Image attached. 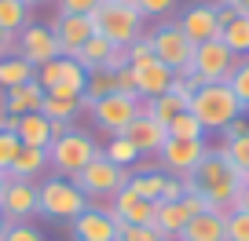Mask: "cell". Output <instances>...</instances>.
Masks as SVG:
<instances>
[{"mask_svg": "<svg viewBox=\"0 0 249 241\" xmlns=\"http://www.w3.org/2000/svg\"><path fill=\"white\" fill-rule=\"evenodd\" d=\"M18 150H22V139H18L15 132H0V172L8 176V168L15 164Z\"/></svg>", "mask_w": 249, "mask_h": 241, "instance_id": "e575fe53", "label": "cell"}, {"mask_svg": "<svg viewBox=\"0 0 249 241\" xmlns=\"http://www.w3.org/2000/svg\"><path fill=\"white\" fill-rule=\"evenodd\" d=\"M88 209V197L81 187L66 176H44L37 183V212L55 223H73L81 212Z\"/></svg>", "mask_w": 249, "mask_h": 241, "instance_id": "3957f363", "label": "cell"}, {"mask_svg": "<svg viewBox=\"0 0 249 241\" xmlns=\"http://www.w3.org/2000/svg\"><path fill=\"white\" fill-rule=\"evenodd\" d=\"M0 241H44V234H40L33 223H11Z\"/></svg>", "mask_w": 249, "mask_h": 241, "instance_id": "f35d334b", "label": "cell"}, {"mask_svg": "<svg viewBox=\"0 0 249 241\" xmlns=\"http://www.w3.org/2000/svg\"><path fill=\"white\" fill-rule=\"evenodd\" d=\"M103 0H55V15H95Z\"/></svg>", "mask_w": 249, "mask_h": 241, "instance_id": "d590c367", "label": "cell"}, {"mask_svg": "<svg viewBox=\"0 0 249 241\" xmlns=\"http://www.w3.org/2000/svg\"><path fill=\"white\" fill-rule=\"evenodd\" d=\"M150 44H154V59L165 63L172 73H191V55H195V44L183 37V30L176 26V18H158L147 30Z\"/></svg>", "mask_w": 249, "mask_h": 241, "instance_id": "8992f818", "label": "cell"}, {"mask_svg": "<svg viewBox=\"0 0 249 241\" xmlns=\"http://www.w3.org/2000/svg\"><path fill=\"white\" fill-rule=\"evenodd\" d=\"M103 157H107L110 164H117V168H128V172H136V164L143 161L140 150L132 146V139H128V135H110L107 146H103Z\"/></svg>", "mask_w": 249, "mask_h": 241, "instance_id": "4316f807", "label": "cell"}, {"mask_svg": "<svg viewBox=\"0 0 249 241\" xmlns=\"http://www.w3.org/2000/svg\"><path fill=\"white\" fill-rule=\"evenodd\" d=\"M191 216H195V212L187 209L183 197H179V201H158V205H154V223H150V226H154L161 238L176 241V238H179V230L191 223Z\"/></svg>", "mask_w": 249, "mask_h": 241, "instance_id": "d6986e66", "label": "cell"}, {"mask_svg": "<svg viewBox=\"0 0 249 241\" xmlns=\"http://www.w3.org/2000/svg\"><path fill=\"white\" fill-rule=\"evenodd\" d=\"M4 230H8V219H4V216H0V238H4Z\"/></svg>", "mask_w": 249, "mask_h": 241, "instance_id": "c3c4849f", "label": "cell"}, {"mask_svg": "<svg viewBox=\"0 0 249 241\" xmlns=\"http://www.w3.org/2000/svg\"><path fill=\"white\" fill-rule=\"evenodd\" d=\"M8 55H15V33L0 30V59H8Z\"/></svg>", "mask_w": 249, "mask_h": 241, "instance_id": "7bdbcfd3", "label": "cell"}, {"mask_svg": "<svg viewBox=\"0 0 249 241\" xmlns=\"http://www.w3.org/2000/svg\"><path fill=\"white\" fill-rule=\"evenodd\" d=\"M220 154H224L227 161L249 179V132L246 135H234V139H224V143H220Z\"/></svg>", "mask_w": 249, "mask_h": 241, "instance_id": "4dcf8cb0", "label": "cell"}, {"mask_svg": "<svg viewBox=\"0 0 249 241\" xmlns=\"http://www.w3.org/2000/svg\"><path fill=\"white\" fill-rule=\"evenodd\" d=\"M40 113H44L48 121H66V125H73V121L85 113V99H59V95H48L44 92Z\"/></svg>", "mask_w": 249, "mask_h": 241, "instance_id": "83f0119b", "label": "cell"}, {"mask_svg": "<svg viewBox=\"0 0 249 241\" xmlns=\"http://www.w3.org/2000/svg\"><path fill=\"white\" fill-rule=\"evenodd\" d=\"M140 110H143V113H150L154 121H161V125L169 128L172 117L187 110V99H183V95H176V92H165V95H158V99H140Z\"/></svg>", "mask_w": 249, "mask_h": 241, "instance_id": "484cf974", "label": "cell"}, {"mask_svg": "<svg viewBox=\"0 0 249 241\" xmlns=\"http://www.w3.org/2000/svg\"><path fill=\"white\" fill-rule=\"evenodd\" d=\"M124 135L132 139V146L140 150V157H158L161 146L169 143V128H165L161 121H154L150 113H143V110H140V117H136L132 125L124 128Z\"/></svg>", "mask_w": 249, "mask_h": 241, "instance_id": "2e32d148", "label": "cell"}, {"mask_svg": "<svg viewBox=\"0 0 249 241\" xmlns=\"http://www.w3.org/2000/svg\"><path fill=\"white\" fill-rule=\"evenodd\" d=\"M26 8H40V4H55V0H22Z\"/></svg>", "mask_w": 249, "mask_h": 241, "instance_id": "bcb514c9", "label": "cell"}, {"mask_svg": "<svg viewBox=\"0 0 249 241\" xmlns=\"http://www.w3.org/2000/svg\"><path fill=\"white\" fill-rule=\"evenodd\" d=\"M37 84L44 88L48 95H59V99H85V84H88V73L81 70L77 59H52V63L37 66Z\"/></svg>", "mask_w": 249, "mask_h": 241, "instance_id": "ba28073f", "label": "cell"}, {"mask_svg": "<svg viewBox=\"0 0 249 241\" xmlns=\"http://www.w3.org/2000/svg\"><path fill=\"white\" fill-rule=\"evenodd\" d=\"M169 139H205V128L198 125V117L191 110H183L169 121Z\"/></svg>", "mask_w": 249, "mask_h": 241, "instance_id": "1f68e13d", "label": "cell"}, {"mask_svg": "<svg viewBox=\"0 0 249 241\" xmlns=\"http://www.w3.org/2000/svg\"><path fill=\"white\" fill-rule=\"evenodd\" d=\"M176 26L183 30V37L191 40V44H205V40L220 37V11L209 0H195V4H187L176 15Z\"/></svg>", "mask_w": 249, "mask_h": 241, "instance_id": "4fadbf2b", "label": "cell"}, {"mask_svg": "<svg viewBox=\"0 0 249 241\" xmlns=\"http://www.w3.org/2000/svg\"><path fill=\"white\" fill-rule=\"evenodd\" d=\"M246 132H249V113H242L238 121H231L220 135H224V139H234V135H246Z\"/></svg>", "mask_w": 249, "mask_h": 241, "instance_id": "b9f144b4", "label": "cell"}, {"mask_svg": "<svg viewBox=\"0 0 249 241\" xmlns=\"http://www.w3.org/2000/svg\"><path fill=\"white\" fill-rule=\"evenodd\" d=\"M15 135L22 139V146H33V150H48L52 146V121L44 113H22L15 121Z\"/></svg>", "mask_w": 249, "mask_h": 241, "instance_id": "d4e9b609", "label": "cell"}, {"mask_svg": "<svg viewBox=\"0 0 249 241\" xmlns=\"http://www.w3.org/2000/svg\"><path fill=\"white\" fill-rule=\"evenodd\" d=\"M128 176H132L128 168H117V164H110L107 157L99 154L92 164H85V168L73 176V183L81 187V194H85L88 201H110L117 190H124Z\"/></svg>", "mask_w": 249, "mask_h": 241, "instance_id": "9c48e42d", "label": "cell"}, {"mask_svg": "<svg viewBox=\"0 0 249 241\" xmlns=\"http://www.w3.org/2000/svg\"><path fill=\"white\" fill-rule=\"evenodd\" d=\"M238 66V55L224 44V40H205V44H195V55H191V77L198 84H227V77Z\"/></svg>", "mask_w": 249, "mask_h": 241, "instance_id": "52a82bcc", "label": "cell"}, {"mask_svg": "<svg viewBox=\"0 0 249 241\" xmlns=\"http://www.w3.org/2000/svg\"><path fill=\"white\" fill-rule=\"evenodd\" d=\"M227 88L234 92V99H238V102H242V110L249 113V55H246V59H238L234 73L227 77Z\"/></svg>", "mask_w": 249, "mask_h": 241, "instance_id": "d6a6232c", "label": "cell"}, {"mask_svg": "<svg viewBox=\"0 0 249 241\" xmlns=\"http://www.w3.org/2000/svg\"><path fill=\"white\" fill-rule=\"evenodd\" d=\"M48 26H52L55 40H59V51L66 55V59H73V55H77L81 48H85L88 40L95 37L92 15H55Z\"/></svg>", "mask_w": 249, "mask_h": 241, "instance_id": "9a60e30c", "label": "cell"}, {"mask_svg": "<svg viewBox=\"0 0 249 241\" xmlns=\"http://www.w3.org/2000/svg\"><path fill=\"white\" fill-rule=\"evenodd\" d=\"M179 0H136V8L143 11V18H172Z\"/></svg>", "mask_w": 249, "mask_h": 241, "instance_id": "8d00e7d4", "label": "cell"}, {"mask_svg": "<svg viewBox=\"0 0 249 241\" xmlns=\"http://www.w3.org/2000/svg\"><path fill=\"white\" fill-rule=\"evenodd\" d=\"M85 113L92 117V125L107 135H124V128L140 117V99L136 95H107V99H95V102H85Z\"/></svg>", "mask_w": 249, "mask_h": 241, "instance_id": "30bf717a", "label": "cell"}, {"mask_svg": "<svg viewBox=\"0 0 249 241\" xmlns=\"http://www.w3.org/2000/svg\"><path fill=\"white\" fill-rule=\"evenodd\" d=\"M99 154H103V146L95 143L92 132H85V128H70L66 135L52 139V146H48V164H52V176L73 179L85 164H92Z\"/></svg>", "mask_w": 249, "mask_h": 241, "instance_id": "5b68a950", "label": "cell"}, {"mask_svg": "<svg viewBox=\"0 0 249 241\" xmlns=\"http://www.w3.org/2000/svg\"><path fill=\"white\" fill-rule=\"evenodd\" d=\"M52 172L48 164V150H33V146H22L15 157V164L8 168V179H22V183H40V179Z\"/></svg>", "mask_w": 249, "mask_h": 241, "instance_id": "603a6c76", "label": "cell"}, {"mask_svg": "<svg viewBox=\"0 0 249 241\" xmlns=\"http://www.w3.org/2000/svg\"><path fill=\"white\" fill-rule=\"evenodd\" d=\"M216 11H220V40H224L238 59H246L249 55V18L234 15L227 4H216Z\"/></svg>", "mask_w": 249, "mask_h": 241, "instance_id": "ffe728a7", "label": "cell"}, {"mask_svg": "<svg viewBox=\"0 0 249 241\" xmlns=\"http://www.w3.org/2000/svg\"><path fill=\"white\" fill-rule=\"evenodd\" d=\"M234 209H246V212H249V183H242L238 197H234Z\"/></svg>", "mask_w": 249, "mask_h": 241, "instance_id": "f6af8a7d", "label": "cell"}, {"mask_svg": "<svg viewBox=\"0 0 249 241\" xmlns=\"http://www.w3.org/2000/svg\"><path fill=\"white\" fill-rule=\"evenodd\" d=\"M117 4H136V0H117Z\"/></svg>", "mask_w": 249, "mask_h": 241, "instance_id": "681fc988", "label": "cell"}, {"mask_svg": "<svg viewBox=\"0 0 249 241\" xmlns=\"http://www.w3.org/2000/svg\"><path fill=\"white\" fill-rule=\"evenodd\" d=\"M15 55H22L26 63L37 70V66L59 59L62 51H59V40H55L52 26H48V22H30V26L15 37Z\"/></svg>", "mask_w": 249, "mask_h": 241, "instance_id": "7c38bea8", "label": "cell"}, {"mask_svg": "<svg viewBox=\"0 0 249 241\" xmlns=\"http://www.w3.org/2000/svg\"><path fill=\"white\" fill-rule=\"evenodd\" d=\"M154 241H169V238H154Z\"/></svg>", "mask_w": 249, "mask_h": 241, "instance_id": "f907efd6", "label": "cell"}, {"mask_svg": "<svg viewBox=\"0 0 249 241\" xmlns=\"http://www.w3.org/2000/svg\"><path fill=\"white\" fill-rule=\"evenodd\" d=\"M205 154H209V143L205 139H169L161 146V154H158V168H161L165 176L187 179L202 164Z\"/></svg>", "mask_w": 249, "mask_h": 241, "instance_id": "8fae6325", "label": "cell"}, {"mask_svg": "<svg viewBox=\"0 0 249 241\" xmlns=\"http://www.w3.org/2000/svg\"><path fill=\"white\" fill-rule=\"evenodd\" d=\"M70 238L73 241H117V223L110 219V212H99L88 205L70 223Z\"/></svg>", "mask_w": 249, "mask_h": 241, "instance_id": "e0dca14e", "label": "cell"}, {"mask_svg": "<svg viewBox=\"0 0 249 241\" xmlns=\"http://www.w3.org/2000/svg\"><path fill=\"white\" fill-rule=\"evenodd\" d=\"M95 33L107 37L114 48H128L147 33V18L136 4H117V0H103L99 11L92 15Z\"/></svg>", "mask_w": 249, "mask_h": 241, "instance_id": "277c9868", "label": "cell"}, {"mask_svg": "<svg viewBox=\"0 0 249 241\" xmlns=\"http://www.w3.org/2000/svg\"><path fill=\"white\" fill-rule=\"evenodd\" d=\"M40 102H44V88L37 84V77L26 80L18 88H8V92L0 95V110H8L11 117H22V113H37Z\"/></svg>", "mask_w": 249, "mask_h": 241, "instance_id": "7402d4cb", "label": "cell"}, {"mask_svg": "<svg viewBox=\"0 0 249 241\" xmlns=\"http://www.w3.org/2000/svg\"><path fill=\"white\" fill-rule=\"evenodd\" d=\"M132 73H136V95H140V99H158V95H165L172 88V77H176V73L165 63H158V59H150V63H143V66H132Z\"/></svg>", "mask_w": 249, "mask_h": 241, "instance_id": "ac0fdd59", "label": "cell"}, {"mask_svg": "<svg viewBox=\"0 0 249 241\" xmlns=\"http://www.w3.org/2000/svg\"><path fill=\"white\" fill-rule=\"evenodd\" d=\"M154 238H161L154 226H132V223L117 226V241H154Z\"/></svg>", "mask_w": 249, "mask_h": 241, "instance_id": "ab89813d", "label": "cell"}, {"mask_svg": "<svg viewBox=\"0 0 249 241\" xmlns=\"http://www.w3.org/2000/svg\"><path fill=\"white\" fill-rule=\"evenodd\" d=\"M224 241H249V212L231 209L224 219Z\"/></svg>", "mask_w": 249, "mask_h": 241, "instance_id": "836d02e7", "label": "cell"}, {"mask_svg": "<svg viewBox=\"0 0 249 241\" xmlns=\"http://www.w3.org/2000/svg\"><path fill=\"white\" fill-rule=\"evenodd\" d=\"M114 92L136 95V73H132V66H121V70H114ZM136 99H140V95H136Z\"/></svg>", "mask_w": 249, "mask_h": 241, "instance_id": "60d3db41", "label": "cell"}, {"mask_svg": "<svg viewBox=\"0 0 249 241\" xmlns=\"http://www.w3.org/2000/svg\"><path fill=\"white\" fill-rule=\"evenodd\" d=\"M30 8H26L22 0H0V30H8V33H22L26 26H30Z\"/></svg>", "mask_w": 249, "mask_h": 241, "instance_id": "f546056e", "label": "cell"}, {"mask_svg": "<svg viewBox=\"0 0 249 241\" xmlns=\"http://www.w3.org/2000/svg\"><path fill=\"white\" fill-rule=\"evenodd\" d=\"M4 187H8V176H4V172H0V194H4Z\"/></svg>", "mask_w": 249, "mask_h": 241, "instance_id": "7dc6e473", "label": "cell"}, {"mask_svg": "<svg viewBox=\"0 0 249 241\" xmlns=\"http://www.w3.org/2000/svg\"><path fill=\"white\" fill-rule=\"evenodd\" d=\"M165 183H169V176H165L161 168H158V164H143L140 172H132V176H128V183H124V187L132 190V194H140L143 201H161L165 197Z\"/></svg>", "mask_w": 249, "mask_h": 241, "instance_id": "cb8c5ba5", "label": "cell"}, {"mask_svg": "<svg viewBox=\"0 0 249 241\" xmlns=\"http://www.w3.org/2000/svg\"><path fill=\"white\" fill-rule=\"evenodd\" d=\"M187 110L198 117V125L205 128V135L209 132H224L231 121H238L246 110H242V102L234 99V92L227 84H202L195 95H191V102H187Z\"/></svg>", "mask_w": 249, "mask_h": 241, "instance_id": "7a4b0ae2", "label": "cell"}, {"mask_svg": "<svg viewBox=\"0 0 249 241\" xmlns=\"http://www.w3.org/2000/svg\"><path fill=\"white\" fill-rule=\"evenodd\" d=\"M220 4H227L234 15H246V18H249V0H220Z\"/></svg>", "mask_w": 249, "mask_h": 241, "instance_id": "ee69618b", "label": "cell"}, {"mask_svg": "<svg viewBox=\"0 0 249 241\" xmlns=\"http://www.w3.org/2000/svg\"><path fill=\"white\" fill-rule=\"evenodd\" d=\"M224 219H227V212L205 209L198 216H191V223L179 230L176 241H224Z\"/></svg>", "mask_w": 249, "mask_h": 241, "instance_id": "44dd1931", "label": "cell"}, {"mask_svg": "<svg viewBox=\"0 0 249 241\" xmlns=\"http://www.w3.org/2000/svg\"><path fill=\"white\" fill-rule=\"evenodd\" d=\"M0 216L11 223H30L37 212V183H22V179H8V187L0 194Z\"/></svg>", "mask_w": 249, "mask_h": 241, "instance_id": "5bb4252c", "label": "cell"}, {"mask_svg": "<svg viewBox=\"0 0 249 241\" xmlns=\"http://www.w3.org/2000/svg\"><path fill=\"white\" fill-rule=\"evenodd\" d=\"M242 183H249V179L242 176V172L234 168L224 154H220V146H216V150L209 146V154L202 157V164H198V168L183 179V190L205 197V205H209V209L231 212V209H234V197H238V190H242Z\"/></svg>", "mask_w": 249, "mask_h": 241, "instance_id": "6da1fadb", "label": "cell"}, {"mask_svg": "<svg viewBox=\"0 0 249 241\" xmlns=\"http://www.w3.org/2000/svg\"><path fill=\"white\" fill-rule=\"evenodd\" d=\"M124 55H128V66H143V63H150V59H154V44H150V37L143 33L136 44L124 48Z\"/></svg>", "mask_w": 249, "mask_h": 241, "instance_id": "74e56055", "label": "cell"}, {"mask_svg": "<svg viewBox=\"0 0 249 241\" xmlns=\"http://www.w3.org/2000/svg\"><path fill=\"white\" fill-rule=\"evenodd\" d=\"M33 77H37V70L26 63L22 55H8V59H0V88H4V92L26 84V80H33Z\"/></svg>", "mask_w": 249, "mask_h": 241, "instance_id": "f1b7e54d", "label": "cell"}]
</instances>
